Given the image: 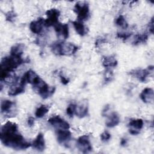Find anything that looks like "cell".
<instances>
[{"label":"cell","instance_id":"6da1fadb","mask_svg":"<svg viewBox=\"0 0 154 154\" xmlns=\"http://www.w3.org/2000/svg\"><path fill=\"white\" fill-rule=\"evenodd\" d=\"M0 138L4 146L16 150H24L31 146L19 132L17 125L10 121L1 126Z\"/></svg>","mask_w":154,"mask_h":154},{"label":"cell","instance_id":"7a4b0ae2","mask_svg":"<svg viewBox=\"0 0 154 154\" xmlns=\"http://www.w3.org/2000/svg\"><path fill=\"white\" fill-rule=\"evenodd\" d=\"M25 61L26 60H23L22 57H16L11 55L3 58L1 60L0 66L1 80L2 81L8 78L11 72H13L14 69Z\"/></svg>","mask_w":154,"mask_h":154},{"label":"cell","instance_id":"3957f363","mask_svg":"<svg viewBox=\"0 0 154 154\" xmlns=\"http://www.w3.org/2000/svg\"><path fill=\"white\" fill-rule=\"evenodd\" d=\"M52 52L57 55L69 56L75 54L78 47L72 43L66 42H57L54 43L52 46Z\"/></svg>","mask_w":154,"mask_h":154},{"label":"cell","instance_id":"277c9868","mask_svg":"<svg viewBox=\"0 0 154 154\" xmlns=\"http://www.w3.org/2000/svg\"><path fill=\"white\" fill-rule=\"evenodd\" d=\"M74 11L77 14L78 20L84 21L87 20L90 16L89 6L86 2H78L74 7Z\"/></svg>","mask_w":154,"mask_h":154},{"label":"cell","instance_id":"5b68a950","mask_svg":"<svg viewBox=\"0 0 154 154\" xmlns=\"http://www.w3.org/2000/svg\"><path fill=\"white\" fill-rule=\"evenodd\" d=\"M33 87L37 90L38 94L44 99L52 96L55 90V87H50L42 79Z\"/></svg>","mask_w":154,"mask_h":154},{"label":"cell","instance_id":"8992f818","mask_svg":"<svg viewBox=\"0 0 154 154\" xmlns=\"http://www.w3.org/2000/svg\"><path fill=\"white\" fill-rule=\"evenodd\" d=\"M46 15L47 16L46 19L45 20V26L49 27L54 26L58 22V18L60 15V12L56 8H51L46 11Z\"/></svg>","mask_w":154,"mask_h":154},{"label":"cell","instance_id":"52a82bcc","mask_svg":"<svg viewBox=\"0 0 154 154\" xmlns=\"http://www.w3.org/2000/svg\"><path fill=\"white\" fill-rule=\"evenodd\" d=\"M77 147L82 153H86L91 152L92 146L89 136L87 135H83L79 137L77 140Z\"/></svg>","mask_w":154,"mask_h":154},{"label":"cell","instance_id":"ba28073f","mask_svg":"<svg viewBox=\"0 0 154 154\" xmlns=\"http://www.w3.org/2000/svg\"><path fill=\"white\" fill-rule=\"evenodd\" d=\"M153 66H149L148 69H135L129 72V75L136 78L141 82H146L147 78L150 74V71H153Z\"/></svg>","mask_w":154,"mask_h":154},{"label":"cell","instance_id":"9c48e42d","mask_svg":"<svg viewBox=\"0 0 154 154\" xmlns=\"http://www.w3.org/2000/svg\"><path fill=\"white\" fill-rule=\"evenodd\" d=\"M17 82V80L16 81V82L12 85L9 90H8V95L10 96H16L19 94L22 93L25 91V86L26 84L25 80L23 77L20 79V81L19 82Z\"/></svg>","mask_w":154,"mask_h":154},{"label":"cell","instance_id":"30bf717a","mask_svg":"<svg viewBox=\"0 0 154 154\" xmlns=\"http://www.w3.org/2000/svg\"><path fill=\"white\" fill-rule=\"evenodd\" d=\"M48 122L58 129H69L70 128L69 123L58 116L51 117L49 119Z\"/></svg>","mask_w":154,"mask_h":154},{"label":"cell","instance_id":"8fae6325","mask_svg":"<svg viewBox=\"0 0 154 154\" xmlns=\"http://www.w3.org/2000/svg\"><path fill=\"white\" fill-rule=\"evenodd\" d=\"M15 103L10 100H4L1 103V111L2 114L6 116L14 115Z\"/></svg>","mask_w":154,"mask_h":154},{"label":"cell","instance_id":"7c38bea8","mask_svg":"<svg viewBox=\"0 0 154 154\" xmlns=\"http://www.w3.org/2000/svg\"><path fill=\"white\" fill-rule=\"evenodd\" d=\"M57 37L60 39L65 40L69 37V26L66 23L58 22L54 26Z\"/></svg>","mask_w":154,"mask_h":154},{"label":"cell","instance_id":"4fadbf2b","mask_svg":"<svg viewBox=\"0 0 154 154\" xmlns=\"http://www.w3.org/2000/svg\"><path fill=\"white\" fill-rule=\"evenodd\" d=\"M22 77L24 78L26 83L31 84L33 87L37 85L42 79L39 76L32 70L26 71Z\"/></svg>","mask_w":154,"mask_h":154},{"label":"cell","instance_id":"5bb4252c","mask_svg":"<svg viewBox=\"0 0 154 154\" xmlns=\"http://www.w3.org/2000/svg\"><path fill=\"white\" fill-rule=\"evenodd\" d=\"M45 25V20L42 18H38L35 20L32 21L29 24V29L32 33L39 34L43 30V27Z\"/></svg>","mask_w":154,"mask_h":154},{"label":"cell","instance_id":"9a60e30c","mask_svg":"<svg viewBox=\"0 0 154 154\" xmlns=\"http://www.w3.org/2000/svg\"><path fill=\"white\" fill-rule=\"evenodd\" d=\"M57 138L59 143H66L71 138V132L68 129H57Z\"/></svg>","mask_w":154,"mask_h":154},{"label":"cell","instance_id":"2e32d148","mask_svg":"<svg viewBox=\"0 0 154 154\" xmlns=\"http://www.w3.org/2000/svg\"><path fill=\"white\" fill-rule=\"evenodd\" d=\"M31 146L35 150L42 152L44 150L45 148V141L44 138V135L42 133L40 132L38 134L35 139L32 142Z\"/></svg>","mask_w":154,"mask_h":154},{"label":"cell","instance_id":"e0dca14e","mask_svg":"<svg viewBox=\"0 0 154 154\" xmlns=\"http://www.w3.org/2000/svg\"><path fill=\"white\" fill-rule=\"evenodd\" d=\"M140 97L144 103H150L153 100L154 93L151 88H145L140 93Z\"/></svg>","mask_w":154,"mask_h":154},{"label":"cell","instance_id":"ac0fdd59","mask_svg":"<svg viewBox=\"0 0 154 154\" xmlns=\"http://www.w3.org/2000/svg\"><path fill=\"white\" fill-rule=\"evenodd\" d=\"M120 123V117L116 112H112L106 121V126L108 128H113Z\"/></svg>","mask_w":154,"mask_h":154},{"label":"cell","instance_id":"d6986e66","mask_svg":"<svg viewBox=\"0 0 154 154\" xmlns=\"http://www.w3.org/2000/svg\"><path fill=\"white\" fill-rule=\"evenodd\" d=\"M72 23L78 34H79L81 36H84V35L86 34L87 29L85 25L82 23V22L78 20L73 21L72 22Z\"/></svg>","mask_w":154,"mask_h":154},{"label":"cell","instance_id":"ffe728a7","mask_svg":"<svg viewBox=\"0 0 154 154\" xmlns=\"http://www.w3.org/2000/svg\"><path fill=\"white\" fill-rule=\"evenodd\" d=\"M24 45L22 43H17L13 46L10 50V55L16 57H21L23 54Z\"/></svg>","mask_w":154,"mask_h":154},{"label":"cell","instance_id":"44dd1931","mask_svg":"<svg viewBox=\"0 0 154 154\" xmlns=\"http://www.w3.org/2000/svg\"><path fill=\"white\" fill-rule=\"evenodd\" d=\"M102 65L106 69L114 67L117 65V61L113 56L105 57L103 58Z\"/></svg>","mask_w":154,"mask_h":154},{"label":"cell","instance_id":"7402d4cb","mask_svg":"<svg viewBox=\"0 0 154 154\" xmlns=\"http://www.w3.org/2000/svg\"><path fill=\"white\" fill-rule=\"evenodd\" d=\"M88 114V106L86 103H81L76 106L75 114L79 118H83Z\"/></svg>","mask_w":154,"mask_h":154},{"label":"cell","instance_id":"603a6c76","mask_svg":"<svg viewBox=\"0 0 154 154\" xmlns=\"http://www.w3.org/2000/svg\"><path fill=\"white\" fill-rule=\"evenodd\" d=\"M143 125H144V122L141 119H135L131 120L129 122L128 126L130 128L129 129L140 131V130L143 128Z\"/></svg>","mask_w":154,"mask_h":154},{"label":"cell","instance_id":"cb8c5ba5","mask_svg":"<svg viewBox=\"0 0 154 154\" xmlns=\"http://www.w3.org/2000/svg\"><path fill=\"white\" fill-rule=\"evenodd\" d=\"M148 39V35L146 33L141 34H137L134 37L133 44L134 45H138L141 43H146Z\"/></svg>","mask_w":154,"mask_h":154},{"label":"cell","instance_id":"d4e9b609","mask_svg":"<svg viewBox=\"0 0 154 154\" xmlns=\"http://www.w3.org/2000/svg\"><path fill=\"white\" fill-rule=\"evenodd\" d=\"M49 111V108L43 105H42L39 107H38L35 111V116L37 118H42L43 116H45V114H46Z\"/></svg>","mask_w":154,"mask_h":154},{"label":"cell","instance_id":"484cf974","mask_svg":"<svg viewBox=\"0 0 154 154\" xmlns=\"http://www.w3.org/2000/svg\"><path fill=\"white\" fill-rule=\"evenodd\" d=\"M116 23L117 26H119L122 28H124V29L127 28L128 26V24L126 20H125L124 16L122 15H120L116 19Z\"/></svg>","mask_w":154,"mask_h":154},{"label":"cell","instance_id":"4316f807","mask_svg":"<svg viewBox=\"0 0 154 154\" xmlns=\"http://www.w3.org/2000/svg\"><path fill=\"white\" fill-rule=\"evenodd\" d=\"M76 108V105H75L74 103H70L66 108V113L70 117H73V115L75 114Z\"/></svg>","mask_w":154,"mask_h":154},{"label":"cell","instance_id":"83f0119b","mask_svg":"<svg viewBox=\"0 0 154 154\" xmlns=\"http://www.w3.org/2000/svg\"><path fill=\"white\" fill-rule=\"evenodd\" d=\"M16 14L13 10L9 11L5 14L6 20L10 22H13L16 19Z\"/></svg>","mask_w":154,"mask_h":154},{"label":"cell","instance_id":"f1b7e54d","mask_svg":"<svg viewBox=\"0 0 154 154\" xmlns=\"http://www.w3.org/2000/svg\"><path fill=\"white\" fill-rule=\"evenodd\" d=\"M132 35L131 32H120L117 33V37L119 38H122L124 40L128 39Z\"/></svg>","mask_w":154,"mask_h":154},{"label":"cell","instance_id":"f546056e","mask_svg":"<svg viewBox=\"0 0 154 154\" xmlns=\"http://www.w3.org/2000/svg\"><path fill=\"white\" fill-rule=\"evenodd\" d=\"M111 138V134L108 131H104L100 134V139L103 141H107Z\"/></svg>","mask_w":154,"mask_h":154},{"label":"cell","instance_id":"4dcf8cb0","mask_svg":"<svg viewBox=\"0 0 154 154\" xmlns=\"http://www.w3.org/2000/svg\"><path fill=\"white\" fill-rule=\"evenodd\" d=\"M112 73L110 70H108L106 72V76H105V81L109 82L112 80Z\"/></svg>","mask_w":154,"mask_h":154},{"label":"cell","instance_id":"1f68e13d","mask_svg":"<svg viewBox=\"0 0 154 154\" xmlns=\"http://www.w3.org/2000/svg\"><path fill=\"white\" fill-rule=\"evenodd\" d=\"M60 80H61V82L64 85H66L69 83V79L66 78V77H64V76H63L62 75H60Z\"/></svg>","mask_w":154,"mask_h":154},{"label":"cell","instance_id":"d6a6232c","mask_svg":"<svg viewBox=\"0 0 154 154\" xmlns=\"http://www.w3.org/2000/svg\"><path fill=\"white\" fill-rule=\"evenodd\" d=\"M27 123L29 126H32L34 124V119L32 117H29L28 119Z\"/></svg>","mask_w":154,"mask_h":154},{"label":"cell","instance_id":"836d02e7","mask_svg":"<svg viewBox=\"0 0 154 154\" xmlns=\"http://www.w3.org/2000/svg\"><path fill=\"white\" fill-rule=\"evenodd\" d=\"M106 40L104 38H97L96 41V46H98L99 44L106 42Z\"/></svg>","mask_w":154,"mask_h":154},{"label":"cell","instance_id":"e575fe53","mask_svg":"<svg viewBox=\"0 0 154 154\" xmlns=\"http://www.w3.org/2000/svg\"><path fill=\"white\" fill-rule=\"evenodd\" d=\"M149 30L151 32V33H153V18L151 19V21L149 23Z\"/></svg>","mask_w":154,"mask_h":154},{"label":"cell","instance_id":"d590c367","mask_svg":"<svg viewBox=\"0 0 154 154\" xmlns=\"http://www.w3.org/2000/svg\"><path fill=\"white\" fill-rule=\"evenodd\" d=\"M127 143H128V140L126 138H123L120 140V145L122 146H125L127 144Z\"/></svg>","mask_w":154,"mask_h":154},{"label":"cell","instance_id":"8d00e7d4","mask_svg":"<svg viewBox=\"0 0 154 154\" xmlns=\"http://www.w3.org/2000/svg\"><path fill=\"white\" fill-rule=\"evenodd\" d=\"M129 132L132 135H137L140 133V131H136V130H134V129H129Z\"/></svg>","mask_w":154,"mask_h":154}]
</instances>
